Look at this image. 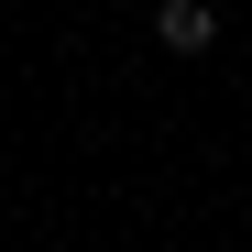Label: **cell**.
I'll return each mask as SVG.
<instances>
[{
	"instance_id": "cell-1",
	"label": "cell",
	"mask_w": 252,
	"mask_h": 252,
	"mask_svg": "<svg viewBox=\"0 0 252 252\" xmlns=\"http://www.w3.org/2000/svg\"><path fill=\"white\" fill-rule=\"evenodd\" d=\"M154 44L164 55H208L220 44V11H208V0H154Z\"/></svg>"
}]
</instances>
